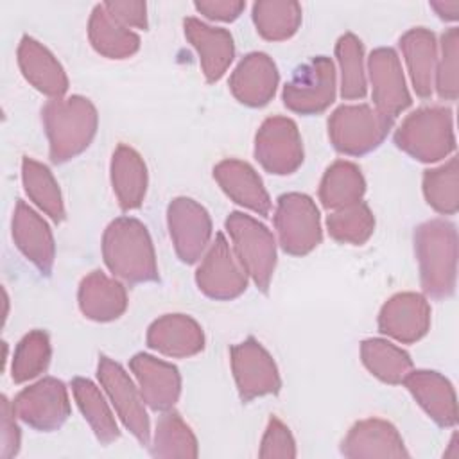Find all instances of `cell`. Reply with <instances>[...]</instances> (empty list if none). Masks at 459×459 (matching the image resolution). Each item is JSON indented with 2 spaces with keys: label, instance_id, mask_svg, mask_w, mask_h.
Segmentation results:
<instances>
[{
  "label": "cell",
  "instance_id": "1",
  "mask_svg": "<svg viewBox=\"0 0 459 459\" xmlns=\"http://www.w3.org/2000/svg\"><path fill=\"white\" fill-rule=\"evenodd\" d=\"M102 256L108 269L127 283L160 278L151 235L134 217H118L108 224L102 235Z\"/></svg>",
  "mask_w": 459,
  "mask_h": 459
},
{
  "label": "cell",
  "instance_id": "2",
  "mask_svg": "<svg viewBox=\"0 0 459 459\" xmlns=\"http://www.w3.org/2000/svg\"><path fill=\"white\" fill-rule=\"evenodd\" d=\"M52 163H65L91 143L99 115L90 99L82 95L48 100L41 109Z\"/></svg>",
  "mask_w": 459,
  "mask_h": 459
},
{
  "label": "cell",
  "instance_id": "3",
  "mask_svg": "<svg viewBox=\"0 0 459 459\" xmlns=\"http://www.w3.org/2000/svg\"><path fill=\"white\" fill-rule=\"evenodd\" d=\"M414 251L423 292L430 298H448L457 278V230L445 219H432L414 230Z\"/></svg>",
  "mask_w": 459,
  "mask_h": 459
},
{
  "label": "cell",
  "instance_id": "4",
  "mask_svg": "<svg viewBox=\"0 0 459 459\" xmlns=\"http://www.w3.org/2000/svg\"><path fill=\"white\" fill-rule=\"evenodd\" d=\"M394 143L411 158L434 163L455 149L454 117L448 108H420L407 115L394 133Z\"/></svg>",
  "mask_w": 459,
  "mask_h": 459
},
{
  "label": "cell",
  "instance_id": "5",
  "mask_svg": "<svg viewBox=\"0 0 459 459\" xmlns=\"http://www.w3.org/2000/svg\"><path fill=\"white\" fill-rule=\"evenodd\" d=\"M226 231L233 240V253L255 285L267 292L276 267V240L265 224L242 212H231Z\"/></svg>",
  "mask_w": 459,
  "mask_h": 459
},
{
  "label": "cell",
  "instance_id": "6",
  "mask_svg": "<svg viewBox=\"0 0 459 459\" xmlns=\"http://www.w3.org/2000/svg\"><path fill=\"white\" fill-rule=\"evenodd\" d=\"M393 122L368 104L339 106L328 118V136L339 152L362 156L384 142Z\"/></svg>",
  "mask_w": 459,
  "mask_h": 459
},
{
  "label": "cell",
  "instance_id": "7",
  "mask_svg": "<svg viewBox=\"0 0 459 459\" xmlns=\"http://www.w3.org/2000/svg\"><path fill=\"white\" fill-rule=\"evenodd\" d=\"M274 226L283 251L294 256L310 253L323 238L319 210L307 194L289 192L280 195Z\"/></svg>",
  "mask_w": 459,
  "mask_h": 459
},
{
  "label": "cell",
  "instance_id": "8",
  "mask_svg": "<svg viewBox=\"0 0 459 459\" xmlns=\"http://www.w3.org/2000/svg\"><path fill=\"white\" fill-rule=\"evenodd\" d=\"M337 77L330 57L317 56L301 65L283 86V104L299 115H317L335 99Z\"/></svg>",
  "mask_w": 459,
  "mask_h": 459
},
{
  "label": "cell",
  "instance_id": "9",
  "mask_svg": "<svg viewBox=\"0 0 459 459\" xmlns=\"http://www.w3.org/2000/svg\"><path fill=\"white\" fill-rule=\"evenodd\" d=\"M97 377L124 427L142 443L151 441V423L145 411V402L140 389L134 385L126 369L113 359L100 355L97 366Z\"/></svg>",
  "mask_w": 459,
  "mask_h": 459
},
{
  "label": "cell",
  "instance_id": "10",
  "mask_svg": "<svg viewBox=\"0 0 459 459\" xmlns=\"http://www.w3.org/2000/svg\"><path fill=\"white\" fill-rule=\"evenodd\" d=\"M255 158L271 174H292L303 163V142L294 120L269 117L255 136Z\"/></svg>",
  "mask_w": 459,
  "mask_h": 459
},
{
  "label": "cell",
  "instance_id": "11",
  "mask_svg": "<svg viewBox=\"0 0 459 459\" xmlns=\"http://www.w3.org/2000/svg\"><path fill=\"white\" fill-rule=\"evenodd\" d=\"M231 371L238 394L244 402L253 398L276 394L280 391L281 380L271 353L255 339L247 337L230 350Z\"/></svg>",
  "mask_w": 459,
  "mask_h": 459
},
{
  "label": "cell",
  "instance_id": "12",
  "mask_svg": "<svg viewBox=\"0 0 459 459\" xmlns=\"http://www.w3.org/2000/svg\"><path fill=\"white\" fill-rule=\"evenodd\" d=\"M13 405L23 423L41 432L57 430L70 416L68 391L65 384L54 377H45L22 389Z\"/></svg>",
  "mask_w": 459,
  "mask_h": 459
},
{
  "label": "cell",
  "instance_id": "13",
  "mask_svg": "<svg viewBox=\"0 0 459 459\" xmlns=\"http://www.w3.org/2000/svg\"><path fill=\"white\" fill-rule=\"evenodd\" d=\"M199 290L212 299H233L247 287V273L240 265L222 233L215 235L213 244L204 253L197 271Z\"/></svg>",
  "mask_w": 459,
  "mask_h": 459
},
{
  "label": "cell",
  "instance_id": "14",
  "mask_svg": "<svg viewBox=\"0 0 459 459\" xmlns=\"http://www.w3.org/2000/svg\"><path fill=\"white\" fill-rule=\"evenodd\" d=\"M167 224L179 260L197 262L212 237V219L206 208L190 197H174L167 208Z\"/></svg>",
  "mask_w": 459,
  "mask_h": 459
},
{
  "label": "cell",
  "instance_id": "15",
  "mask_svg": "<svg viewBox=\"0 0 459 459\" xmlns=\"http://www.w3.org/2000/svg\"><path fill=\"white\" fill-rule=\"evenodd\" d=\"M368 72L375 109L394 120L412 102L398 54L389 47L375 48L368 57Z\"/></svg>",
  "mask_w": 459,
  "mask_h": 459
},
{
  "label": "cell",
  "instance_id": "16",
  "mask_svg": "<svg viewBox=\"0 0 459 459\" xmlns=\"http://www.w3.org/2000/svg\"><path fill=\"white\" fill-rule=\"evenodd\" d=\"M430 328V305L418 292L391 296L378 314V330L400 342H416Z\"/></svg>",
  "mask_w": 459,
  "mask_h": 459
},
{
  "label": "cell",
  "instance_id": "17",
  "mask_svg": "<svg viewBox=\"0 0 459 459\" xmlns=\"http://www.w3.org/2000/svg\"><path fill=\"white\" fill-rule=\"evenodd\" d=\"M341 454L350 459L409 457L396 427L382 418L357 421L342 439Z\"/></svg>",
  "mask_w": 459,
  "mask_h": 459
},
{
  "label": "cell",
  "instance_id": "18",
  "mask_svg": "<svg viewBox=\"0 0 459 459\" xmlns=\"http://www.w3.org/2000/svg\"><path fill=\"white\" fill-rule=\"evenodd\" d=\"M129 368L134 373L143 402L151 409L169 411L174 407L181 393V375L174 364L149 353H136Z\"/></svg>",
  "mask_w": 459,
  "mask_h": 459
},
{
  "label": "cell",
  "instance_id": "19",
  "mask_svg": "<svg viewBox=\"0 0 459 459\" xmlns=\"http://www.w3.org/2000/svg\"><path fill=\"white\" fill-rule=\"evenodd\" d=\"M13 238L16 247L45 276L50 274L56 256L54 235L47 221L25 201H18L13 212Z\"/></svg>",
  "mask_w": 459,
  "mask_h": 459
},
{
  "label": "cell",
  "instance_id": "20",
  "mask_svg": "<svg viewBox=\"0 0 459 459\" xmlns=\"http://www.w3.org/2000/svg\"><path fill=\"white\" fill-rule=\"evenodd\" d=\"M278 68L264 52H251L240 59L230 77L233 97L251 108L265 106L276 93Z\"/></svg>",
  "mask_w": 459,
  "mask_h": 459
},
{
  "label": "cell",
  "instance_id": "21",
  "mask_svg": "<svg viewBox=\"0 0 459 459\" xmlns=\"http://www.w3.org/2000/svg\"><path fill=\"white\" fill-rule=\"evenodd\" d=\"M185 36L195 48L201 70L208 82L219 81L235 57V45L230 30L206 25L197 18H185Z\"/></svg>",
  "mask_w": 459,
  "mask_h": 459
},
{
  "label": "cell",
  "instance_id": "22",
  "mask_svg": "<svg viewBox=\"0 0 459 459\" xmlns=\"http://www.w3.org/2000/svg\"><path fill=\"white\" fill-rule=\"evenodd\" d=\"M213 178L224 194L237 204L258 213L269 215L271 199L258 172L246 161L228 158L213 167Z\"/></svg>",
  "mask_w": 459,
  "mask_h": 459
},
{
  "label": "cell",
  "instance_id": "23",
  "mask_svg": "<svg viewBox=\"0 0 459 459\" xmlns=\"http://www.w3.org/2000/svg\"><path fill=\"white\" fill-rule=\"evenodd\" d=\"M147 346L167 357H192L204 348V333L190 316L165 314L149 326Z\"/></svg>",
  "mask_w": 459,
  "mask_h": 459
},
{
  "label": "cell",
  "instance_id": "24",
  "mask_svg": "<svg viewBox=\"0 0 459 459\" xmlns=\"http://www.w3.org/2000/svg\"><path fill=\"white\" fill-rule=\"evenodd\" d=\"M405 387L420 403V407L441 427L457 423L455 391L448 378L437 371L416 369L403 378Z\"/></svg>",
  "mask_w": 459,
  "mask_h": 459
},
{
  "label": "cell",
  "instance_id": "25",
  "mask_svg": "<svg viewBox=\"0 0 459 459\" xmlns=\"http://www.w3.org/2000/svg\"><path fill=\"white\" fill-rule=\"evenodd\" d=\"M18 65L23 77L43 95L61 99L68 90V77L54 54L30 36L18 45Z\"/></svg>",
  "mask_w": 459,
  "mask_h": 459
},
{
  "label": "cell",
  "instance_id": "26",
  "mask_svg": "<svg viewBox=\"0 0 459 459\" xmlns=\"http://www.w3.org/2000/svg\"><path fill=\"white\" fill-rule=\"evenodd\" d=\"M77 299L84 317L99 323L113 321L127 308L126 287L102 271H91L82 278Z\"/></svg>",
  "mask_w": 459,
  "mask_h": 459
},
{
  "label": "cell",
  "instance_id": "27",
  "mask_svg": "<svg viewBox=\"0 0 459 459\" xmlns=\"http://www.w3.org/2000/svg\"><path fill=\"white\" fill-rule=\"evenodd\" d=\"M400 48L405 57L414 91L423 99L430 97L437 65V41L434 32L425 27H414L400 38Z\"/></svg>",
  "mask_w": 459,
  "mask_h": 459
},
{
  "label": "cell",
  "instance_id": "28",
  "mask_svg": "<svg viewBox=\"0 0 459 459\" xmlns=\"http://www.w3.org/2000/svg\"><path fill=\"white\" fill-rule=\"evenodd\" d=\"M111 185L122 210H134L147 192V167L129 145L118 143L111 156Z\"/></svg>",
  "mask_w": 459,
  "mask_h": 459
},
{
  "label": "cell",
  "instance_id": "29",
  "mask_svg": "<svg viewBox=\"0 0 459 459\" xmlns=\"http://www.w3.org/2000/svg\"><path fill=\"white\" fill-rule=\"evenodd\" d=\"M88 38L91 47L100 56L109 59L131 57L140 48V36L117 22L106 11L104 4L95 5L91 11L88 22Z\"/></svg>",
  "mask_w": 459,
  "mask_h": 459
},
{
  "label": "cell",
  "instance_id": "30",
  "mask_svg": "<svg viewBox=\"0 0 459 459\" xmlns=\"http://www.w3.org/2000/svg\"><path fill=\"white\" fill-rule=\"evenodd\" d=\"M366 192V181L360 169L346 160L333 161L319 185V201L328 210H339L355 204Z\"/></svg>",
  "mask_w": 459,
  "mask_h": 459
},
{
  "label": "cell",
  "instance_id": "31",
  "mask_svg": "<svg viewBox=\"0 0 459 459\" xmlns=\"http://www.w3.org/2000/svg\"><path fill=\"white\" fill-rule=\"evenodd\" d=\"M72 393L84 420L90 423L95 437L102 445H109L115 439H118V425L100 389L91 380L77 377L72 380Z\"/></svg>",
  "mask_w": 459,
  "mask_h": 459
},
{
  "label": "cell",
  "instance_id": "32",
  "mask_svg": "<svg viewBox=\"0 0 459 459\" xmlns=\"http://www.w3.org/2000/svg\"><path fill=\"white\" fill-rule=\"evenodd\" d=\"M360 359L366 369L385 384H402L412 369L409 353L385 339L362 341Z\"/></svg>",
  "mask_w": 459,
  "mask_h": 459
},
{
  "label": "cell",
  "instance_id": "33",
  "mask_svg": "<svg viewBox=\"0 0 459 459\" xmlns=\"http://www.w3.org/2000/svg\"><path fill=\"white\" fill-rule=\"evenodd\" d=\"M22 181L27 195L39 210H43L56 222L65 219L61 190L47 165L25 156L22 160Z\"/></svg>",
  "mask_w": 459,
  "mask_h": 459
},
{
  "label": "cell",
  "instance_id": "34",
  "mask_svg": "<svg viewBox=\"0 0 459 459\" xmlns=\"http://www.w3.org/2000/svg\"><path fill=\"white\" fill-rule=\"evenodd\" d=\"M258 34L269 41L289 39L301 23V5L292 0H260L253 4Z\"/></svg>",
  "mask_w": 459,
  "mask_h": 459
},
{
  "label": "cell",
  "instance_id": "35",
  "mask_svg": "<svg viewBox=\"0 0 459 459\" xmlns=\"http://www.w3.org/2000/svg\"><path fill=\"white\" fill-rule=\"evenodd\" d=\"M151 454L154 457H197V439L176 411H163L156 423Z\"/></svg>",
  "mask_w": 459,
  "mask_h": 459
},
{
  "label": "cell",
  "instance_id": "36",
  "mask_svg": "<svg viewBox=\"0 0 459 459\" xmlns=\"http://www.w3.org/2000/svg\"><path fill=\"white\" fill-rule=\"evenodd\" d=\"M423 195L429 206L443 215H454L459 208V165L452 156L446 163L423 174Z\"/></svg>",
  "mask_w": 459,
  "mask_h": 459
},
{
  "label": "cell",
  "instance_id": "37",
  "mask_svg": "<svg viewBox=\"0 0 459 459\" xmlns=\"http://www.w3.org/2000/svg\"><path fill=\"white\" fill-rule=\"evenodd\" d=\"M335 56L341 68V97L346 100L362 99L368 91L362 41L351 32L342 34L337 39Z\"/></svg>",
  "mask_w": 459,
  "mask_h": 459
},
{
  "label": "cell",
  "instance_id": "38",
  "mask_svg": "<svg viewBox=\"0 0 459 459\" xmlns=\"http://www.w3.org/2000/svg\"><path fill=\"white\" fill-rule=\"evenodd\" d=\"M326 228L333 240L341 244H364L375 230V217L369 206L362 201L333 210L326 217Z\"/></svg>",
  "mask_w": 459,
  "mask_h": 459
},
{
  "label": "cell",
  "instance_id": "39",
  "mask_svg": "<svg viewBox=\"0 0 459 459\" xmlns=\"http://www.w3.org/2000/svg\"><path fill=\"white\" fill-rule=\"evenodd\" d=\"M52 348L48 333L43 330H32L22 337L16 344L13 364H11V377L16 384L27 382L41 375L50 362Z\"/></svg>",
  "mask_w": 459,
  "mask_h": 459
},
{
  "label": "cell",
  "instance_id": "40",
  "mask_svg": "<svg viewBox=\"0 0 459 459\" xmlns=\"http://www.w3.org/2000/svg\"><path fill=\"white\" fill-rule=\"evenodd\" d=\"M459 29L450 27L441 36V57H437L434 88L445 100H455L459 95Z\"/></svg>",
  "mask_w": 459,
  "mask_h": 459
},
{
  "label": "cell",
  "instance_id": "41",
  "mask_svg": "<svg viewBox=\"0 0 459 459\" xmlns=\"http://www.w3.org/2000/svg\"><path fill=\"white\" fill-rule=\"evenodd\" d=\"M260 457L273 459V457H283L290 459L296 457V443L289 430V427L278 420L276 416H271L260 443Z\"/></svg>",
  "mask_w": 459,
  "mask_h": 459
},
{
  "label": "cell",
  "instance_id": "42",
  "mask_svg": "<svg viewBox=\"0 0 459 459\" xmlns=\"http://www.w3.org/2000/svg\"><path fill=\"white\" fill-rule=\"evenodd\" d=\"M16 412L13 402H9L7 396H2V448L0 455L4 459H11L20 450V427L16 423Z\"/></svg>",
  "mask_w": 459,
  "mask_h": 459
},
{
  "label": "cell",
  "instance_id": "43",
  "mask_svg": "<svg viewBox=\"0 0 459 459\" xmlns=\"http://www.w3.org/2000/svg\"><path fill=\"white\" fill-rule=\"evenodd\" d=\"M106 11L122 25L147 29V4L145 2H104Z\"/></svg>",
  "mask_w": 459,
  "mask_h": 459
},
{
  "label": "cell",
  "instance_id": "44",
  "mask_svg": "<svg viewBox=\"0 0 459 459\" xmlns=\"http://www.w3.org/2000/svg\"><path fill=\"white\" fill-rule=\"evenodd\" d=\"M194 7L210 20L233 22L240 16L246 4L240 0H197Z\"/></svg>",
  "mask_w": 459,
  "mask_h": 459
},
{
  "label": "cell",
  "instance_id": "45",
  "mask_svg": "<svg viewBox=\"0 0 459 459\" xmlns=\"http://www.w3.org/2000/svg\"><path fill=\"white\" fill-rule=\"evenodd\" d=\"M430 7L439 14V18L454 22L459 16V2L448 0V2H430Z\"/></svg>",
  "mask_w": 459,
  "mask_h": 459
},
{
  "label": "cell",
  "instance_id": "46",
  "mask_svg": "<svg viewBox=\"0 0 459 459\" xmlns=\"http://www.w3.org/2000/svg\"><path fill=\"white\" fill-rule=\"evenodd\" d=\"M445 457H452V459H457V457H459L457 434H454V436H452V439H450V445H448V450H445Z\"/></svg>",
  "mask_w": 459,
  "mask_h": 459
}]
</instances>
